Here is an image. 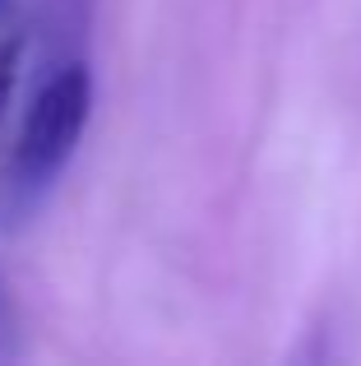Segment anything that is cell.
<instances>
[{
	"mask_svg": "<svg viewBox=\"0 0 361 366\" xmlns=\"http://www.w3.org/2000/svg\"><path fill=\"white\" fill-rule=\"evenodd\" d=\"M0 5H5V0H0Z\"/></svg>",
	"mask_w": 361,
	"mask_h": 366,
	"instance_id": "4",
	"label": "cell"
},
{
	"mask_svg": "<svg viewBox=\"0 0 361 366\" xmlns=\"http://www.w3.org/2000/svg\"><path fill=\"white\" fill-rule=\"evenodd\" d=\"M14 352V306H9V292L0 283V357Z\"/></svg>",
	"mask_w": 361,
	"mask_h": 366,
	"instance_id": "3",
	"label": "cell"
},
{
	"mask_svg": "<svg viewBox=\"0 0 361 366\" xmlns=\"http://www.w3.org/2000/svg\"><path fill=\"white\" fill-rule=\"evenodd\" d=\"M93 112V74L83 61H65L42 79L24 112L14 139V162L9 177L24 195H42L65 167H70L74 149L83 139V125Z\"/></svg>",
	"mask_w": 361,
	"mask_h": 366,
	"instance_id": "1",
	"label": "cell"
},
{
	"mask_svg": "<svg viewBox=\"0 0 361 366\" xmlns=\"http://www.w3.org/2000/svg\"><path fill=\"white\" fill-rule=\"evenodd\" d=\"M19 51H24V42H19V37H9V42H0V117H5V107H9V93H14Z\"/></svg>",
	"mask_w": 361,
	"mask_h": 366,
	"instance_id": "2",
	"label": "cell"
}]
</instances>
